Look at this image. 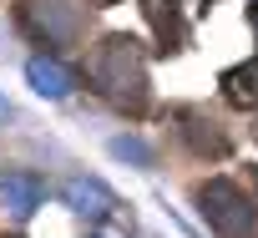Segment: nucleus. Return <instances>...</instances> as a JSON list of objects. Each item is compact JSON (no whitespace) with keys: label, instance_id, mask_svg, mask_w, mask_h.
Masks as SVG:
<instances>
[{"label":"nucleus","instance_id":"4","mask_svg":"<svg viewBox=\"0 0 258 238\" xmlns=\"http://www.w3.org/2000/svg\"><path fill=\"white\" fill-rule=\"evenodd\" d=\"M0 198H6V208L16 218H31L46 203V183L36 172H26V167H6V172H0Z\"/></svg>","mask_w":258,"mask_h":238},{"label":"nucleus","instance_id":"7","mask_svg":"<svg viewBox=\"0 0 258 238\" xmlns=\"http://www.w3.org/2000/svg\"><path fill=\"white\" fill-rule=\"evenodd\" d=\"M223 91H228V101H233V106H258V61L233 66V71L223 76Z\"/></svg>","mask_w":258,"mask_h":238},{"label":"nucleus","instance_id":"8","mask_svg":"<svg viewBox=\"0 0 258 238\" xmlns=\"http://www.w3.org/2000/svg\"><path fill=\"white\" fill-rule=\"evenodd\" d=\"M147 16L157 21V31H162L167 51H177V41H182V16H177V0H147Z\"/></svg>","mask_w":258,"mask_h":238},{"label":"nucleus","instance_id":"14","mask_svg":"<svg viewBox=\"0 0 258 238\" xmlns=\"http://www.w3.org/2000/svg\"><path fill=\"white\" fill-rule=\"evenodd\" d=\"M91 238H101V233H91Z\"/></svg>","mask_w":258,"mask_h":238},{"label":"nucleus","instance_id":"13","mask_svg":"<svg viewBox=\"0 0 258 238\" xmlns=\"http://www.w3.org/2000/svg\"><path fill=\"white\" fill-rule=\"evenodd\" d=\"M91 6H116V0H91Z\"/></svg>","mask_w":258,"mask_h":238},{"label":"nucleus","instance_id":"1","mask_svg":"<svg viewBox=\"0 0 258 238\" xmlns=\"http://www.w3.org/2000/svg\"><path fill=\"white\" fill-rule=\"evenodd\" d=\"M91 81H96V91L111 101V106H121V111H142L147 106V56H142V46L132 41V36H106L96 51H91Z\"/></svg>","mask_w":258,"mask_h":238},{"label":"nucleus","instance_id":"2","mask_svg":"<svg viewBox=\"0 0 258 238\" xmlns=\"http://www.w3.org/2000/svg\"><path fill=\"white\" fill-rule=\"evenodd\" d=\"M198 213L208 218V228L218 238H253V228H258V213H253L248 193L228 177H213V183L198 188Z\"/></svg>","mask_w":258,"mask_h":238},{"label":"nucleus","instance_id":"6","mask_svg":"<svg viewBox=\"0 0 258 238\" xmlns=\"http://www.w3.org/2000/svg\"><path fill=\"white\" fill-rule=\"evenodd\" d=\"M26 81H31V91L36 96H46V101H61V96H71V76L56 66V61H26Z\"/></svg>","mask_w":258,"mask_h":238},{"label":"nucleus","instance_id":"10","mask_svg":"<svg viewBox=\"0 0 258 238\" xmlns=\"http://www.w3.org/2000/svg\"><path fill=\"white\" fill-rule=\"evenodd\" d=\"M11 116H16V106H11L6 96H0V122H11Z\"/></svg>","mask_w":258,"mask_h":238},{"label":"nucleus","instance_id":"5","mask_svg":"<svg viewBox=\"0 0 258 238\" xmlns=\"http://www.w3.org/2000/svg\"><path fill=\"white\" fill-rule=\"evenodd\" d=\"M61 198H66V208H71V213H81V218H91V223H101V218L116 208L111 188H106V183H96V177H71Z\"/></svg>","mask_w":258,"mask_h":238},{"label":"nucleus","instance_id":"9","mask_svg":"<svg viewBox=\"0 0 258 238\" xmlns=\"http://www.w3.org/2000/svg\"><path fill=\"white\" fill-rule=\"evenodd\" d=\"M106 152H111L116 162H132V167H152V147H147L142 137H111V142H106Z\"/></svg>","mask_w":258,"mask_h":238},{"label":"nucleus","instance_id":"11","mask_svg":"<svg viewBox=\"0 0 258 238\" xmlns=\"http://www.w3.org/2000/svg\"><path fill=\"white\" fill-rule=\"evenodd\" d=\"M248 16H253V26H258V0H253V6H248Z\"/></svg>","mask_w":258,"mask_h":238},{"label":"nucleus","instance_id":"3","mask_svg":"<svg viewBox=\"0 0 258 238\" xmlns=\"http://www.w3.org/2000/svg\"><path fill=\"white\" fill-rule=\"evenodd\" d=\"M21 26L51 51H71L81 41V6L76 0H21Z\"/></svg>","mask_w":258,"mask_h":238},{"label":"nucleus","instance_id":"12","mask_svg":"<svg viewBox=\"0 0 258 238\" xmlns=\"http://www.w3.org/2000/svg\"><path fill=\"white\" fill-rule=\"evenodd\" d=\"M248 183H253V193H258V172H248Z\"/></svg>","mask_w":258,"mask_h":238}]
</instances>
